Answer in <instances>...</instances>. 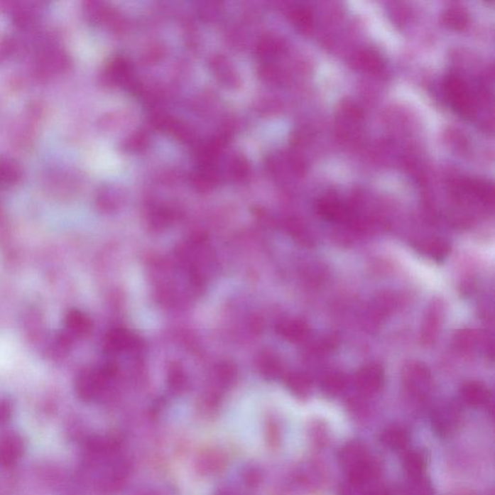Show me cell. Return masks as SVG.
Instances as JSON below:
<instances>
[{
    "label": "cell",
    "instance_id": "16",
    "mask_svg": "<svg viewBox=\"0 0 495 495\" xmlns=\"http://www.w3.org/2000/svg\"><path fill=\"white\" fill-rule=\"evenodd\" d=\"M66 329L70 337H84L90 333L92 329V322L87 315L82 314L79 310H73L67 315Z\"/></svg>",
    "mask_w": 495,
    "mask_h": 495
},
{
    "label": "cell",
    "instance_id": "9",
    "mask_svg": "<svg viewBox=\"0 0 495 495\" xmlns=\"http://www.w3.org/2000/svg\"><path fill=\"white\" fill-rule=\"evenodd\" d=\"M23 452V444L16 435H7L0 438V465L9 467L20 459Z\"/></svg>",
    "mask_w": 495,
    "mask_h": 495
},
{
    "label": "cell",
    "instance_id": "15",
    "mask_svg": "<svg viewBox=\"0 0 495 495\" xmlns=\"http://www.w3.org/2000/svg\"><path fill=\"white\" fill-rule=\"evenodd\" d=\"M131 73H132V67L129 61L120 56V58H114L107 66L104 79L109 84L119 85L129 77Z\"/></svg>",
    "mask_w": 495,
    "mask_h": 495
},
{
    "label": "cell",
    "instance_id": "30",
    "mask_svg": "<svg viewBox=\"0 0 495 495\" xmlns=\"http://www.w3.org/2000/svg\"><path fill=\"white\" fill-rule=\"evenodd\" d=\"M245 481L247 485L251 486H255L258 485L259 479L261 476L259 474V471L254 469V468H250V469L246 471Z\"/></svg>",
    "mask_w": 495,
    "mask_h": 495
},
{
    "label": "cell",
    "instance_id": "13",
    "mask_svg": "<svg viewBox=\"0 0 495 495\" xmlns=\"http://www.w3.org/2000/svg\"><path fill=\"white\" fill-rule=\"evenodd\" d=\"M68 64L67 56L60 50H49L40 56L38 71L43 76H52L61 72Z\"/></svg>",
    "mask_w": 495,
    "mask_h": 495
},
{
    "label": "cell",
    "instance_id": "29",
    "mask_svg": "<svg viewBox=\"0 0 495 495\" xmlns=\"http://www.w3.org/2000/svg\"><path fill=\"white\" fill-rule=\"evenodd\" d=\"M185 377H184L183 374H182L180 371H173V373L171 374L170 379V384L173 390L181 391L182 389H183L184 385H185Z\"/></svg>",
    "mask_w": 495,
    "mask_h": 495
},
{
    "label": "cell",
    "instance_id": "2",
    "mask_svg": "<svg viewBox=\"0 0 495 495\" xmlns=\"http://www.w3.org/2000/svg\"><path fill=\"white\" fill-rule=\"evenodd\" d=\"M403 382L412 395L417 398H425L432 389V374L424 364L410 362L403 369Z\"/></svg>",
    "mask_w": 495,
    "mask_h": 495
},
{
    "label": "cell",
    "instance_id": "10",
    "mask_svg": "<svg viewBox=\"0 0 495 495\" xmlns=\"http://www.w3.org/2000/svg\"><path fill=\"white\" fill-rule=\"evenodd\" d=\"M277 332L286 341L298 344L306 341L309 337L310 329L305 321L291 318L280 322L277 326Z\"/></svg>",
    "mask_w": 495,
    "mask_h": 495
},
{
    "label": "cell",
    "instance_id": "20",
    "mask_svg": "<svg viewBox=\"0 0 495 495\" xmlns=\"http://www.w3.org/2000/svg\"><path fill=\"white\" fill-rule=\"evenodd\" d=\"M419 250L429 258L440 261L445 258L450 251V246L446 240L430 239L425 240L419 245Z\"/></svg>",
    "mask_w": 495,
    "mask_h": 495
},
{
    "label": "cell",
    "instance_id": "28",
    "mask_svg": "<svg viewBox=\"0 0 495 495\" xmlns=\"http://www.w3.org/2000/svg\"><path fill=\"white\" fill-rule=\"evenodd\" d=\"M248 164L244 162V160L238 158L234 162V167H232V173H234L235 178H244L248 173Z\"/></svg>",
    "mask_w": 495,
    "mask_h": 495
},
{
    "label": "cell",
    "instance_id": "21",
    "mask_svg": "<svg viewBox=\"0 0 495 495\" xmlns=\"http://www.w3.org/2000/svg\"><path fill=\"white\" fill-rule=\"evenodd\" d=\"M403 467L410 480L423 478L425 472L424 457L417 452H408L403 457Z\"/></svg>",
    "mask_w": 495,
    "mask_h": 495
},
{
    "label": "cell",
    "instance_id": "31",
    "mask_svg": "<svg viewBox=\"0 0 495 495\" xmlns=\"http://www.w3.org/2000/svg\"><path fill=\"white\" fill-rule=\"evenodd\" d=\"M362 495H392L389 489L385 488H374L364 492Z\"/></svg>",
    "mask_w": 495,
    "mask_h": 495
},
{
    "label": "cell",
    "instance_id": "7",
    "mask_svg": "<svg viewBox=\"0 0 495 495\" xmlns=\"http://www.w3.org/2000/svg\"><path fill=\"white\" fill-rule=\"evenodd\" d=\"M368 449L363 443L352 441L342 446L338 454L339 464L347 472L371 459Z\"/></svg>",
    "mask_w": 495,
    "mask_h": 495
},
{
    "label": "cell",
    "instance_id": "23",
    "mask_svg": "<svg viewBox=\"0 0 495 495\" xmlns=\"http://www.w3.org/2000/svg\"><path fill=\"white\" fill-rule=\"evenodd\" d=\"M317 211L323 218L329 221L339 220L344 216L341 205L336 200L325 197L317 203Z\"/></svg>",
    "mask_w": 495,
    "mask_h": 495
},
{
    "label": "cell",
    "instance_id": "19",
    "mask_svg": "<svg viewBox=\"0 0 495 495\" xmlns=\"http://www.w3.org/2000/svg\"><path fill=\"white\" fill-rule=\"evenodd\" d=\"M285 384L296 397L304 398L310 395L312 390V381L310 377L303 373H293L285 377Z\"/></svg>",
    "mask_w": 495,
    "mask_h": 495
},
{
    "label": "cell",
    "instance_id": "17",
    "mask_svg": "<svg viewBox=\"0 0 495 495\" xmlns=\"http://www.w3.org/2000/svg\"><path fill=\"white\" fill-rule=\"evenodd\" d=\"M480 344V334L473 329H460L455 334L453 345L455 349L462 353H471L474 352L476 347Z\"/></svg>",
    "mask_w": 495,
    "mask_h": 495
},
{
    "label": "cell",
    "instance_id": "24",
    "mask_svg": "<svg viewBox=\"0 0 495 495\" xmlns=\"http://www.w3.org/2000/svg\"><path fill=\"white\" fill-rule=\"evenodd\" d=\"M259 365H261L262 374L266 376L267 379H277L282 374V364L278 359L277 356L272 354V353H266V354L262 355Z\"/></svg>",
    "mask_w": 495,
    "mask_h": 495
},
{
    "label": "cell",
    "instance_id": "8",
    "mask_svg": "<svg viewBox=\"0 0 495 495\" xmlns=\"http://www.w3.org/2000/svg\"><path fill=\"white\" fill-rule=\"evenodd\" d=\"M347 474H349L350 486L354 488H362L376 480L379 476V467L376 460L371 457L363 464L353 468L347 472Z\"/></svg>",
    "mask_w": 495,
    "mask_h": 495
},
{
    "label": "cell",
    "instance_id": "27",
    "mask_svg": "<svg viewBox=\"0 0 495 495\" xmlns=\"http://www.w3.org/2000/svg\"><path fill=\"white\" fill-rule=\"evenodd\" d=\"M147 144V138L143 135V134H136L132 138H129L126 141L125 147L127 151H138V149H143L144 146Z\"/></svg>",
    "mask_w": 495,
    "mask_h": 495
},
{
    "label": "cell",
    "instance_id": "3",
    "mask_svg": "<svg viewBox=\"0 0 495 495\" xmlns=\"http://www.w3.org/2000/svg\"><path fill=\"white\" fill-rule=\"evenodd\" d=\"M111 379V377L104 371V369L99 371L87 369L77 377V394L82 400L87 401L93 400L101 394L107 382Z\"/></svg>",
    "mask_w": 495,
    "mask_h": 495
},
{
    "label": "cell",
    "instance_id": "33",
    "mask_svg": "<svg viewBox=\"0 0 495 495\" xmlns=\"http://www.w3.org/2000/svg\"><path fill=\"white\" fill-rule=\"evenodd\" d=\"M215 495H234L232 494V492H230L229 491H219L215 494Z\"/></svg>",
    "mask_w": 495,
    "mask_h": 495
},
{
    "label": "cell",
    "instance_id": "26",
    "mask_svg": "<svg viewBox=\"0 0 495 495\" xmlns=\"http://www.w3.org/2000/svg\"><path fill=\"white\" fill-rule=\"evenodd\" d=\"M409 494L410 495H430V488L427 485L424 479H415L411 480L410 486H409Z\"/></svg>",
    "mask_w": 495,
    "mask_h": 495
},
{
    "label": "cell",
    "instance_id": "4",
    "mask_svg": "<svg viewBox=\"0 0 495 495\" xmlns=\"http://www.w3.org/2000/svg\"><path fill=\"white\" fill-rule=\"evenodd\" d=\"M384 370L376 363L364 366L355 374V385L363 394L374 395L384 386Z\"/></svg>",
    "mask_w": 495,
    "mask_h": 495
},
{
    "label": "cell",
    "instance_id": "25",
    "mask_svg": "<svg viewBox=\"0 0 495 495\" xmlns=\"http://www.w3.org/2000/svg\"><path fill=\"white\" fill-rule=\"evenodd\" d=\"M224 465L223 457L216 452H207L205 453L199 459V469L205 474H213L221 469Z\"/></svg>",
    "mask_w": 495,
    "mask_h": 495
},
{
    "label": "cell",
    "instance_id": "32",
    "mask_svg": "<svg viewBox=\"0 0 495 495\" xmlns=\"http://www.w3.org/2000/svg\"><path fill=\"white\" fill-rule=\"evenodd\" d=\"M10 414V406L6 403H0V422L4 421Z\"/></svg>",
    "mask_w": 495,
    "mask_h": 495
},
{
    "label": "cell",
    "instance_id": "14",
    "mask_svg": "<svg viewBox=\"0 0 495 495\" xmlns=\"http://www.w3.org/2000/svg\"><path fill=\"white\" fill-rule=\"evenodd\" d=\"M23 170L15 160L0 157V189L13 187L21 181Z\"/></svg>",
    "mask_w": 495,
    "mask_h": 495
},
{
    "label": "cell",
    "instance_id": "11",
    "mask_svg": "<svg viewBox=\"0 0 495 495\" xmlns=\"http://www.w3.org/2000/svg\"><path fill=\"white\" fill-rule=\"evenodd\" d=\"M462 400L471 406L488 405L491 400V393L485 384L479 381L467 382L460 390Z\"/></svg>",
    "mask_w": 495,
    "mask_h": 495
},
{
    "label": "cell",
    "instance_id": "6",
    "mask_svg": "<svg viewBox=\"0 0 495 495\" xmlns=\"http://www.w3.org/2000/svg\"><path fill=\"white\" fill-rule=\"evenodd\" d=\"M459 412L453 406H440L433 414V425L435 430L441 436H450L459 428Z\"/></svg>",
    "mask_w": 495,
    "mask_h": 495
},
{
    "label": "cell",
    "instance_id": "22",
    "mask_svg": "<svg viewBox=\"0 0 495 495\" xmlns=\"http://www.w3.org/2000/svg\"><path fill=\"white\" fill-rule=\"evenodd\" d=\"M347 386V377L342 373H332L323 379L321 389L327 397H336Z\"/></svg>",
    "mask_w": 495,
    "mask_h": 495
},
{
    "label": "cell",
    "instance_id": "5",
    "mask_svg": "<svg viewBox=\"0 0 495 495\" xmlns=\"http://www.w3.org/2000/svg\"><path fill=\"white\" fill-rule=\"evenodd\" d=\"M442 323V307L438 302H433L425 312L420 332L422 344L430 347L436 342L440 335Z\"/></svg>",
    "mask_w": 495,
    "mask_h": 495
},
{
    "label": "cell",
    "instance_id": "34",
    "mask_svg": "<svg viewBox=\"0 0 495 495\" xmlns=\"http://www.w3.org/2000/svg\"><path fill=\"white\" fill-rule=\"evenodd\" d=\"M462 495H464V494H462Z\"/></svg>",
    "mask_w": 495,
    "mask_h": 495
},
{
    "label": "cell",
    "instance_id": "18",
    "mask_svg": "<svg viewBox=\"0 0 495 495\" xmlns=\"http://www.w3.org/2000/svg\"><path fill=\"white\" fill-rule=\"evenodd\" d=\"M381 442L393 450H401L408 443V433L403 428L392 425L387 428L381 436Z\"/></svg>",
    "mask_w": 495,
    "mask_h": 495
},
{
    "label": "cell",
    "instance_id": "1",
    "mask_svg": "<svg viewBox=\"0 0 495 495\" xmlns=\"http://www.w3.org/2000/svg\"><path fill=\"white\" fill-rule=\"evenodd\" d=\"M444 87H445L447 99L457 114L464 116H469L472 114L474 101L471 96L469 88L464 84V80L455 75H450L446 77Z\"/></svg>",
    "mask_w": 495,
    "mask_h": 495
},
{
    "label": "cell",
    "instance_id": "12",
    "mask_svg": "<svg viewBox=\"0 0 495 495\" xmlns=\"http://www.w3.org/2000/svg\"><path fill=\"white\" fill-rule=\"evenodd\" d=\"M133 342V337L130 335L129 332L124 329H114L107 335L104 349L107 354H119L132 347Z\"/></svg>",
    "mask_w": 495,
    "mask_h": 495
}]
</instances>
